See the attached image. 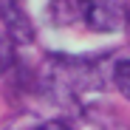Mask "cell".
I'll return each mask as SVG.
<instances>
[{"label":"cell","mask_w":130,"mask_h":130,"mask_svg":"<svg viewBox=\"0 0 130 130\" xmlns=\"http://www.w3.org/2000/svg\"><path fill=\"white\" fill-rule=\"evenodd\" d=\"M0 26H3V34L14 42L17 48L31 45V42L37 40L34 20L26 11L23 0H0Z\"/></svg>","instance_id":"cell-2"},{"label":"cell","mask_w":130,"mask_h":130,"mask_svg":"<svg viewBox=\"0 0 130 130\" xmlns=\"http://www.w3.org/2000/svg\"><path fill=\"white\" fill-rule=\"evenodd\" d=\"M14 65H17V45L6 34H0V79H6L14 71Z\"/></svg>","instance_id":"cell-5"},{"label":"cell","mask_w":130,"mask_h":130,"mask_svg":"<svg viewBox=\"0 0 130 130\" xmlns=\"http://www.w3.org/2000/svg\"><path fill=\"white\" fill-rule=\"evenodd\" d=\"M34 130H74L65 119H45V122H40Z\"/></svg>","instance_id":"cell-6"},{"label":"cell","mask_w":130,"mask_h":130,"mask_svg":"<svg viewBox=\"0 0 130 130\" xmlns=\"http://www.w3.org/2000/svg\"><path fill=\"white\" fill-rule=\"evenodd\" d=\"M124 37H127V45H130V0H127V17H124Z\"/></svg>","instance_id":"cell-7"},{"label":"cell","mask_w":130,"mask_h":130,"mask_svg":"<svg viewBox=\"0 0 130 130\" xmlns=\"http://www.w3.org/2000/svg\"><path fill=\"white\" fill-rule=\"evenodd\" d=\"M127 0H85V28L93 34H116L124 31Z\"/></svg>","instance_id":"cell-1"},{"label":"cell","mask_w":130,"mask_h":130,"mask_svg":"<svg viewBox=\"0 0 130 130\" xmlns=\"http://www.w3.org/2000/svg\"><path fill=\"white\" fill-rule=\"evenodd\" d=\"M48 20L54 28H74L85 23V0H48Z\"/></svg>","instance_id":"cell-3"},{"label":"cell","mask_w":130,"mask_h":130,"mask_svg":"<svg viewBox=\"0 0 130 130\" xmlns=\"http://www.w3.org/2000/svg\"><path fill=\"white\" fill-rule=\"evenodd\" d=\"M110 85L119 91V96L130 105V57H116V59H113Z\"/></svg>","instance_id":"cell-4"}]
</instances>
